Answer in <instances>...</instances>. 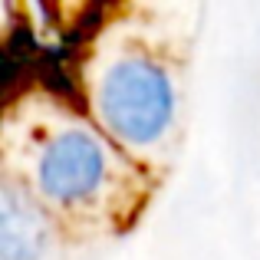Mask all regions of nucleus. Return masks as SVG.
Instances as JSON below:
<instances>
[{"mask_svg": "<svg viewBox=\"0 0 260 260\" xmlns=\"http://www.w3.org/2000/svg\"><path fill=\"white\" fill-rule=\"evenodd\" d=\"M46 244V228L37 208L17 194H0V260H37Z\"/></svg>", "mask_w": 260, "mask_h": 260, "instance_id": "nucleus-3", "label": "nucleus"}, {"mask_svg": "<svg viewBox=\"0 0 260 260\" xmlns=\"http://www.w3.org/2000/svg\"><path fill=\"white\" fill-rule=\"evenodd\" d=\"M172 86L158 66L145 59H122L102 79L99 109L119 139L145 145L165 132L172 119Z\"/></svg>", "mask_w": 260, "mask_h": 260, "instance_id": "nucleus-1", "label": "nucleus"}, {"mask_svg": "<svg viewBox=\"0 0 260 260\" xmlns=\"http://www.w3.org/2000/svg\"><path fill=\"white\" fill-rule=\"evenodd\" d=\"M106 158L92 135L63 132L40 158V184L56 201H79L102 181Z\"/></svg>", "mask_w": 260, "mask_h": 260, "instance_id": "nucleus-2", "label": "nucleus"}]
</instances>
